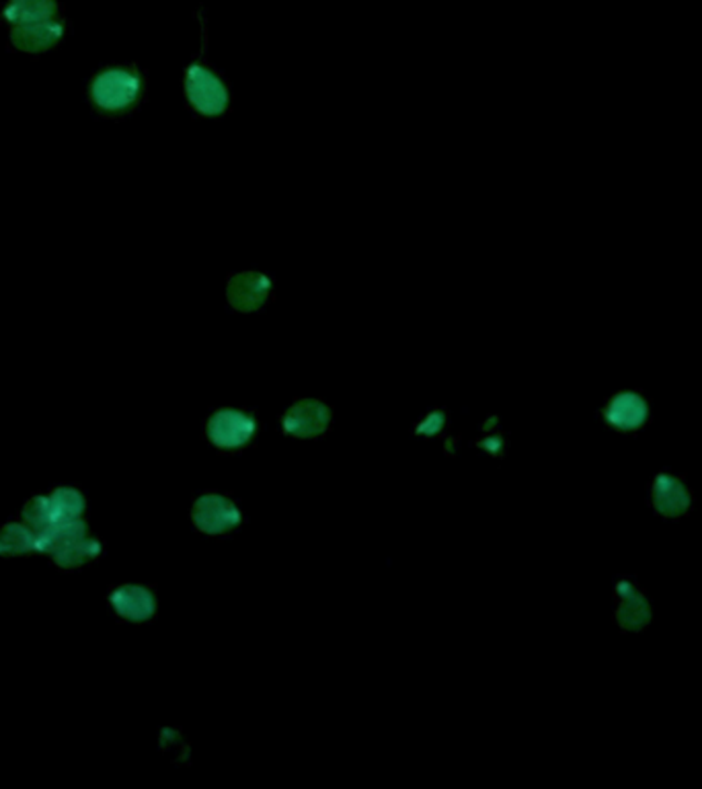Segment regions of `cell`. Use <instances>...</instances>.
<instances>
[{
	"label": "cell",
	"instance_id": "3957f363",
	"mask_svg": "<svg viewBox=\"0 0 702 789\" xmlns=\"http://www.w3.org/2000/svg\"><path fill=\"white\" fill-rule=\"evenodd\" d=\"M255 436V420L237 409H220L208 422V438L220 448H241Z\"/></svg>",
	"mask_w": 702,
	"mask_h": 789
},
{
	"label": "cell",
	"instance_id": "277c9868",
	"mask_svg": "<svg viewBox=\"0 0 702 789\" xmlns=\"http://www.w3.org/2000/svg\"><path fill=\"white\" fill-rule=\"evenodd\" d=\"M193 522L200 531L209 533V535H218V533H227L230 529H234L241 522V512L225 496L208 494L195 501Z\"/></svg>",
	"mask_w": 702,
	"mask_h": 789
},
{
	"label": "cell",
	"instance_id": "8fae6325",
	"mask_svg": "<svg viewBox=\"0 0 702 789\" xmlns=\"http://www.w3.org/2000/svg\"><path fill=\"white\" fill-rule=\"evenodd\" d=\"M616 597L621 600L618 605V623L623 629L639 632L643 629L649 621V605L646 597L635 588L633 582H621Z\"/></svg>",
	"mask_w": 702,
	"mask_h": 789
},
{
	"label": "cell",
	"instance_id": "52a82bcc",
	"mask_svg": "<svg viewBox=\"0 0 702 789\" xmlns=\"http://www.w3.org/2000/svg\"><path fill=\"white\" fill-rule=\"evenodd\" d=\"M692 504V496L686 489L678 478L669 475V473H660L651 487V506L655 508L658 514L667 517V519H678L688 512Z\"/></svg>",
	"mask_w": 702,
	"mask_h": 789
},
{
	"label": "cell",
	"instance_id": "9c48e42d",
	"mask_svg": "<svg viewBox=\"0 0 702 789\" xmlns=\"http://www.w3.org/2000/svg\"><path fill=\"white\" fill-rule=\"evenodd\" d=\"M329 425V409L315 399H304L292 405L284 416V430L292 436L312 438L323 434Z\"/></svg>",
	"mask_w": 702,
	"mask_h": 789
},
{
	"label": "cell",
	"instance_id": "30bf717a",
	"mask_svg": "<svg viewBox=\"0 0 702 789\" xmlns=\"http://www.w3.org/2000/svg\"><path fill=\"white\" fill-rule=\"evenodd\" d=\"M269 289H271V282L267 280L266 276L245 271V273L230 278L228 301L232 307L248 313V310H255L264 305Z\"/></svg>",
	"mask_w": 702,
	"mask_h": 789
},
{
	"label": "cell",
	"instance_id": "2e32d148",
	"mask_svg": "<svg viewBox=\"0 0 702 789\" xmlns=\"http://www.w3.org/2000/svg\"><path fill=\"white\" fill-rule=\"evenodd\" d=\"M23 520L36 535L52 529L58 522L52 508H50L48 496H36V498L27 501L25 508H23Z\"/></svg>",
	"mask_w": 702,
	"mask_h": 789
},
{
	"label": "cell",
	"instance_id": "ba28073f",
	"mask_svg": "<svg viewBox=\"0 0 702 789\" xmlns=\"http://www.w3.org/2000/svg\"><path fill=\"white\" fill-rule=\"evenodd\" d=\"M62 36H64V23L56 20L39 21V23L15 25L11 31V43L21 52L38 54L54 48Z\"/></svg>",
	"mask_w": 702,
	"mask_h": 789
},
{
	"label": "cell",
	"instance_id": "4fadbf2b",
	"mask_svg": "<svg viewBox=\"0 0 702 789\" xmlns=\"http://www.w3.org/2000/svg\"><path fill=\"white\" fill-rule=\"evenodd\" d=\"M56 13V0H11L4 9V20L13 25H25L54 20Z\"/></svg>",
	"mask_w": 702,
	"mask_h": 789
},
{
	"label": "cell",
	"instance_id": "7a4b0ae2",
	"mask_svg": "<svg viewBox=\"0 0 702 789\" xmlns=\"http://www.w3.org/2000/svg\"><path fill=\"white\" fill-rule=\"evenodd\" d=\"M186 96L191 107L202 116H220L228 107V91L225 82L202 64H191L186 71Z\"/></svg>",
	"mask_w": 702,
	"mask_h": 789
},
{
	"label": "cell",
	"instance_id": "5b68a950",
	"mask_svg": "<svg viewBox=\"0 0 702 789\" xmlns=\"http://www.w3.org/2000/svg\"><path fill=\"white\" fill-rule=\"evenodd\" d=\"M602 416H604L607 424L612 425L614 430L633 432L646 424L647 418H649V407H647L643 395H639L635 391H621V393L612 395Z\"/></svg>",
	"mask_w": 702,
	"mask_h": 789
},
{
	"label": "cell",
	"instance_id": "6da1fadb",
	"mask_svg": "<svg viewBox=\"0 0 702 789\" xmlns=\"http://www.w3.org/2000/svg\"><path fill=\"white\" fill-rule=\"evenodd\" d=\"M142 80L132 68H105L91 82V101L105 114H122L136 105Z\"/></svg>",
	"mask_w": 702,
	"mask_h": 789
},
{
	"label": "cell",
	"instance_id": "e0dca14e",
	"mask_svg": "<svg viewBox=\"0 0 702 789\" xmlns=\"http://www.w3.org/2000/svg\"><path fill=\"white\" fill-rule=\"evenodd\" d=\"M442 424H444V416L439 411H434V413H430V418L425 422L419 424L418 432H421V434H436Z\"/></svg>",
	"mask_w": 702,
	"mask_h": 789
},
{
	"label": "cell",
	"instance_id": "7c38bea8",
	"mask_svg": "<svg viewBox=\"0 0 702 789\" xmlns=\"http://www.w3.org/2000/svg\"><path fill=\"white\" fill-rule=\"evenodd\" d=\"M50 556L56 565L71 570V568H78L82 563H89L99 558L101 543L89 537V533H82V535H75V537H68V539L58 543L56 549Z\"/></svg>",
	"mask_w": 702,
	"mask_h": 789
},
{
	"label": "cell",
	"instance_id": "5bb4252c",
	"mask_svg": "<svg viewBox=\"0 0 702 789\" xmlns=\"http://www.w3.org/2000/svg\"><path fill=\"white\" fill-rule=\"evenodd\" d=\"M38 551V535L27 524H7L0 529V556H27Z\"/></svg>",
	"mask_w": 702,
	"mask_h": 789
},
{
	"label": "cell",
	"instance_id": "8992f818",
	"mask_svg": "<svg viewBox=\"0 0 702 789\" xmlns=\"http://www.w3.org/2000/svg\"><path fill=\"white\" fill-rule=\"evenodd\" d=\"M110 607L115 613L133 623H144L156 613V598L149 588L138 584L117 586L110 595Z\"/></svg>",
	"mask_w": 702,
	"mask_h": 789
},
{
	"label": "cell",
	"instance_id": "9a60e30c",
	"mask_svg": "<svg viewBox=\"0 0 702 789\" xmlns=\"http://www.w3.org/2000/svg\"><path fill=\"white\" fill-rule=\"evenodd\" d=\"M50 508L54 512L58 522L60 520H75L82 517L87 501L82 498V494L75 487H58L50 496Z\"/></svg>",
	"mask_w": 702,
	"mask_h": 789
}]
</instances>
